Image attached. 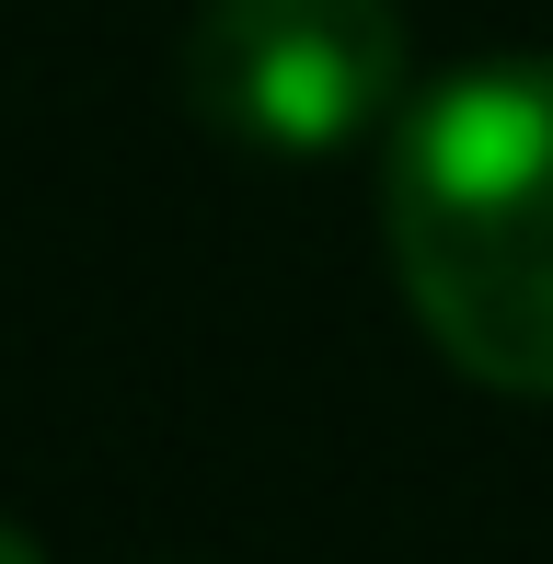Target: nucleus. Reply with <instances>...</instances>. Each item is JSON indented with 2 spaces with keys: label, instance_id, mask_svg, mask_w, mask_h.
Returning <instances> with one entry per match:
<instances>
[{
  "label": "nucleus",
  "instance_id": "1",
  "mask_svg": "<svg viewBox=\"0 0 553 564\" xmlns=\"http://www.w3.org/2000/svg\"><path fill=\"white\" fill-rule=\"evenodd\" d=\"M381 230L426 346L485 392L553 403V58L426 93L392 127Z\"/></svg>",
  "mask_w": 553,
  "mask_h": 564
},
{
  "label": "nucleus",
  "instance_id": "2",
  "mask_svg": "<svg viewBox=\"0 0 553 564\" xmlns=\"http://www.w3.org/2000/svg\"><path fill=\"white\" fill-rule=\"evenodd\" d=\"M404 12L392 0H196L185 105L208 139L265 162H323L404 105Z\"/></svg>",
  "mask_w": 553,
  "mask_h": 564
},
{
  "label": "nucleus",
  "instance_id": "3",
  "mask_svg": "<svg viewBox=\"0 0 553 564\" xmlns=\"http://www.w3.org/2000/svg\"><path fill=\"white\" fill-rule=\"evenodd\" d=\"M0 564H46V553H35V542H23V530H12V519H0Z\"/></svg>",
  "mask_w": 553,
  "mask_h": 564
}]
</instances>
